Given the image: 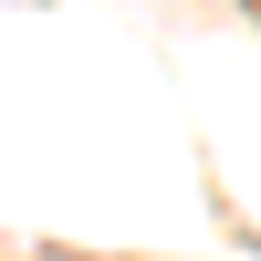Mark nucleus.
I'll use <instances>...</instances> for the list:
<instances>
[]
</instances>
